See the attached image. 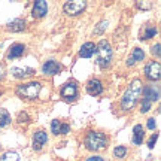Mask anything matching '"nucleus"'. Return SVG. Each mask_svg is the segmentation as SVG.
Returning <instances> with one entry per match:
<instances>
[{
    "mask_svg": "<svg viewBox=\"0 0 161 161\" xmlns=\"http://www.w3.org/2000/svg\"><path fill=\"white\" fill-rule=\"evenodd\" d=\"M142 88H143V84L140 79H134L130 84V86L127 88V91L124 92V96L121 98V108L124 110H131L136 103H137L139 97L142 94Z\"/></svg>",
    "mask_w": 161,
    "mask_h": 161,
    "instance_id": "1",
    "label": "nucleus"
},
{
    "mask_svg": "<svg viewBox=\"0 0 161 161\" xmlns=\"http://www.w3.org/2000/svg\"><path fill=\"white\" fill-rule=\"evenodd\" d=\"M96 61L102 69L110 66L112 61V46L108 40H100L96 45Z\"/></svg>",
    "mask_w": 161,
    "mask_h": 161,
    "instance_id": "2",
    "label": "nucleus"
},
{
    "mask_svg": "<svg viewBox=\"0 0 161 161\" xmlns=\"http://www.w3.org/2000/svg\"><path fill=\"white\" fill-rule=\"evenodd\" d=\"M84 143H85V148L88 151H102L108 146L109 139L100 131H88Z\"/></svg>",
    "mask_w": 161,
    "mask_h": 161,
    "instance_id": "3",
    "label": "nucleus"
},
{
    "mask_svg": "<svg viewBox=\"0 0 161 161\" xmlns=\"http://www.w3.org/2000/svg\"><path fill=\"white\" fill-rule=\"evenodd\" d=\"M40 90H42V84L37 80H31L27 84H21L17 86V96H19L21 98H29L33 100L39 96Z\"/></svg>",
    "mask_w": 161,
    "mask_h": 161,
    "instance_id": "4",
    "label": "nucleus"
},
{
    "mask_svg": "<svg viewBox=\"0 0 161 161\" xmlns=\"http://www.w3.org/2000/svg\"><path fill=\"white\" fill-rule=\"evenodd\" d=\"M86 2H80V0H75V2H66L63 6L64 14H67L69 17H76L85 11Z\"/></svg>",
    "mask_w": 161,
    "mask_h": 161,
    "instance_id": "5",
    "label": "nucleus"
},
{
    "mask_svg": "<svg viewBox=\"0 0 161 161\" xmlns=\"http://www.w3.org/2000/svg\"><path fill=\"white\" fill-rule=\"evenodd\" d=\"M61 97L64 100H75L78 97V86H76L75 80H70V82H66L63 86H61Z\"/></svg>",
    "mask_w": 161,
    "mask_h": 161,
    "instance_id": "6",
    "label": "nucleus"
},
{
    "mask_svg": "<svg viewBox=\"0 0 161 161\" xmlns=\"http://www.w3.org/2000/svg\"><path fill=\"white\" fill-rule=\"evenodd\" d=\"M161 73V66L158 61H149L145 66V76L148 80H158Z\"/></svg>",
    "mask_w": 161,
    "mask_h": 161,
    "instance_id": "7",
    "label": "nucleus"
},
{
    "mask_svg": "<svg viewBox=\"0 0 161 161\" xmlns=\"http://www.w3.org/2000/svg\"><path fill=\"white\" fill-rule=\"evenodd\" d=\"M142 92H143V98L148 100V102H157L160 98V86L158 85H146L142 88Z\"/></svg>",
    "mask_w": 161,
    "mask_h": 161,
    "instance_id": "8",
    "label": "nucleus"
},
{
    "mask_svg": "<svg viewBox=\"0 0 161 161\" xmlns=\"http://www.w3.org/2000/svg\"><path fill=\"white\" fill-rule=\"evenodd\" d=\"M48 12V3L45 0H37L33 5V9H31V15L35 18H43Z\"/></svg>",
    "mask_w": 161,
    "mask_h": 161,
    "instance_id": "9",
    "label": "nucleus"
},
{
    "mask_svg": "<svg viewBox=\"0 0 161 161\" xmlns=\"http://www.w3.org/2000/svg\"><path fill=\"white\" fill-rule=\"evenodd\" d=\"M46 142H48V134H46V131H43V130L36 131L35 136H33V149L40 151Z\"/></svg>",
    "mask_w": 161,
    "mask_h": 161,
    "instance_id": "10",
    "label": "nucleus"
},
{
    "mask_svg": "<svg viewBox=\"0 0 161 161\" xmlns=\"http://www.w3.org/2000/svg\"><path fill=\"white\" fill-rule=\"evenodd\" d=\"M11 73L15 76L17 79H25V78L33 76L36 72H35V69H31V67H12Z\"/></svg>",
    "mask_w": 161,
    "mask_h": 161,
    "instance_id": "11",
    "label": "nucleus"
},
{
    "mask_svg": "<svg viewBox=\"0 0 161 161\" xmlns=\"http://www.w3.org/2000/svg\"><path fill=\"white\" fill-rule=\"evenodd\" d=\"M60 70H61V66L57 61H54V60H49V61L43 63V66H42V72L45 75H57V73H60Z\"/></svg>",
    "mask_w": 161,
    "mask_h": 161,
    "instance_id": "12",
    "label": "nucleus"
},
{
    "mask_svg": "<svg viewBox=\"0 0 161 161\" xmlns=\"http://www.w3.org/2000/svg\"><path fill=\"white\" fill-rule=\"evenodd\" d=\"M86 92L90 96H98L103 92V85L98 79H91L88 84H86Z\"/></svg>",
    "mask_w": 161,
    "mask_h": 161,
    "instance_id": "13",
    "label": "nucleus"
},
{
    "mask_svg": "<svg viewBox=\"0 0 161 161\" xmlns=\"http://www.w3.org/2000/svg\"><path fill=\"white\" fill-rule=\"evenodd\" d=\"M94 54H96V43H92V42H86V43H84V45L80 46L79 57H82V58H91Z\"/></svg>",
    "mask_w": 161,
    "mask_h": 161,
    "instance_id": "14",
    "label": "nucleus"
},
{
    "mask_svg": "<svg viewBox=\"0 0 161 161\" xmlns=\"http://www.w3.org/2000/svg\"><path fill=\"white\" fill-rule=\"evenodd\" d=\"M24 51H25V46H24L23 43H15V45L11 46V49H9V52H8V55H6V57L9 58V60L19 58L24 54Z\"/></svg>",
    "mask_w": 161,
    "mask_h": 161,
    "instance_id": "15",
    "label": "nucleus"
},
{
    "mask_svg": "<svg viewBox=\"0 0 161 161\" xmlns=\"http://www.w3.org/2000/svg\"><path fill=\"white\" fill-rule=\"evenodd\" d=\"M143 58H145L143 49H140V48H134L133 52H131V57H128V60H127V66H134L137 61H142Z\"/></svg>",
    "mask_w": 161,
    "mask_h": 161,
    "instance_id": "16",
    "label": "nucleus"
},
{
    "mask_svg": "<svg viewBox=\"0 0 161 161\" xmlns=\"http://www.w3.org/2000/svg\"><path fill=\"white\" fill-rule=\"evenodd\" d=\"M6 29L9 30V31H14V33L23 31V30H25V21H24L23 18H17V19H14V21H11V23L8 24Z\"/></svg>",
    "mask_w": 161,
    "mask_h": 161,
    "instance_id": "17",
    "label": "nucleus"
},
{
    "mask_svg": "<svg viewBox=\"0 0 161 161\" xmlns=\"http://www.w3.org/2000/svg\"><path fill=\"white\" fill-rule=\"evenodd\" d=\"M145 137V130L143 127L137 124V125L133 127V143L134 145H142V140Z\"/></svg>",
    "mask_w": 161,
    "mask_h": 161,
    "instance_id": "18",
    "label": "nucleus"
},
{
    "mask_svg": "<svg viewBox=\"0 0 161 161\" xmlns=\"http://www.w3.org/2000/svg\"><path fill=\"white\" fill-rule=\"evenodd\" d=\"M157 35V29L154 27V25H145L143 30L140 31V39H143V40H148L151 39V37H154V36Z\"/></svg>",
    "mask_w": 161,
    "mask_h": 161,
    "instance_id": "19",
    "label": "nucleus"
},
{
    "mask_svg": "<svg viewBox=\"0 0 161 161\" xmlns=\"http://www.w3.org/2000/svg\"><path fill=\"white\" fill-rule=\"evenodd\" d=\"M11 124V115L6 109H0V128Z\"/></svg>",
    "mask_w": 161,
    "mask_h": 161,
    "instance_id": "20",
    "label": "nucleus"
},
{
    "mask_svg": "<svg viewBox=\"0 0 161 161\" xmlns=\"http://www.w3.org/2000/svg\"><path fill=\"white\" fill-rule=\"evenodd\" d=\"M0 161H19V155L15 151H6L5 154L0 157Z\"/></svg>",
    "mask_w": 161,
    "mask_h": 161,
    "instance_id": "21",
    "label": "nucleus"
},
{
    "mask_svg": "<svg viewBox=\"0 0 161 161\" xmlns=\"http://www.w3.org/2000/svg\"><path fill=\"white\" fill-rule=\"evenodd\" d=\"M108 24H109L108 21H100V23L97 24V27L94 29V35H102L104 30L108 29Z\"/></svg>",
    "mask_w": 161,
    "mask_h": 161,
    "instance_id": "22",
    "label": "nucleus"
},
{
    "mask_svg": "<svg viewBox=\"0 0 161 161\" xmlns=\"http://www.w3.org/2000/svg\"><path fill=\"white\" fill-rule=\"evenodd\" d=\"M114 154H115V157H118V158H124V157L127 155V148L125 146H116L115 151H114Z\"/></svg>",
    "mask_w": 161,
    "mask_h": 161,
    "instance_id": "23",
    "label": "nucleus"
},
{
    "mask_svg": "<svg viewBox=\"0 0 161 161\" xmlns=\"http://www.w3.org/2000/svg\"><path fill=\"white\" fill-rule=\"evenodd\" d=\"M60 127H61V122H60V121L58 119H54L51 122V130H52V133H54V134H60Z\"/></svg>",
    "mask_w": 161,
    "mask_h": 161,
    "instance_id": "24",
    "label": "nucleus"
},
{
    "mask_svg": "<svg viewBox=\"0 0 161 161\" xmlns=\"http://www.w3.org/2000/svg\"><path fill=\"white\" fill-rule=\"evenodd\" d=\"M136 6H137L139 9H142V11H148V9L152 8V2H137Z\"/></svg>",
    "mask_w": 161,
    "mask_h": 161,
    "instance_id": "25",
    "label": "nucleus"
},
{
    "mask_svg": "<svg viewBox=\"0 0 161 161\" xmlns=\"http://www.w3.org/2000/svg\"><path fill=\"white\" fill-rule=\"evenodd\" d=\"M151 106H152V103H151V102H148V100L142 98V104H140V112H142V114L148 112V110L151 109Z\"/></svg>",
    "mask_w": 161,
    "mask_h": 161,
    "instance_id": "26",
    "label": "nucleus"
},
{
    "mask_svg": "<svg viewBox=\"0 0 161 161\" xmlns=\"http://www.w3.org/2000/svg\"><path fill=\"white\" fill-rule=\"evenodd\" d=\"M160 48H161L160 43H155V45L151 48V54H152V55H155V57H160V54H161Z\"/></svg>",
    "mask_w": 161,
    "mask_h": 161,
    "instance_id": "27",
    "label": "nucleus"
},
{
    "mask_svg": "<svg viewBox=\"0 0 161 161\" xmlns=\"http://www.w3.org/2000/svg\"><path fill=\"white\" fill-rule=\"evenodd\" d=\"M157 139H158V133H155V134H152L151 136V139L148 140V148H154V145H155V142H157Z\"/></svg>",
    "mask_w": 161,
    "mask_h": 161,
    "instance_id": "28",
    "label": "nucleus"
},
{
    "mask_svg": "<svg viewBox=\"0 0 161 161\" xmlns=\"http://www.w3.org/2000/svg\"><path fill=\"white\" fill-rule=\"evenodd\" d=\"M29 121V116L25 112H19L18 114V122H27Z\"/></svg>",
    "mask_w": 161,
    "mask_h": 161,
    "instance_id": "29",
    "label": "nucleus"
},
{
    "mask_svg": "<svg viewBox=\"0 0 161 161\" xmlns=\"http://www.w3.org/2000/svg\"><path fill=\"white\" fill-rule=\"evenodd\" d=\"M69 131H70L69 124H61V127H60V134H67Z\"/></svg>",
    "mask_w": 161,
    "mask_h": 161,
    "instance_id": "30",
    "label": "nucleus"
},
{
    "mask_svg": "<svg viewBox=\"0 0 161 161\" xmlns=\"http://www.w3.org/2000/svg\"><path fill=\"white\" fill-rule=\"evenodd\" d=\"M155 125H157L155 119H154V118H149V119H148V128H149V130H154Z\"/></svg>",
    "mask_w": 161,
    "mask_h": 161,
    "instance_id": "31",
    "label": "nucleus"
},
{
    "mask_svg": "<svg viewBox=\"0 0 161 161\" xmlns=\"http://www.w3.org/2000/svg\"><path fill=\"white\" fill-rule=\"evenodd\" d=\"M5 75H6V67L3 63H0V80L5 78Z\"/></svg>",
    "mask_w": 161,
    "mask_h": 161,
    "instance_id": "32",
    "label": "nucleus"
},
{
    "mask_svg": "<svg viewBox=\"0 0 161 161\" xmlns=\"http://www.w3.org/2000/svg\"><path fill=\"white\" fill-rule=\"evenodd\" d=\"M86 161H104V160H103V157H100V155H92V157H90Z\"/></svg>",
    "mask_w": 161,
    "mask_h": 161,
    "instance_id": "33",
    "label": "nucleus"
},
{
    "mask_svg": "<svg viewBox=\"0 0 161 161\" xmlns=\"http://www.w3.org/2000/svg\"><path fill=\"white\" fill-rule=\"evenodd\" d=\"M0 96H2V91H0Z\"/></svg>",
    "mask_w": 161,
    "mask_h": 161,
    "instance_id": "34",
    "label": "nucleus"
}]
</instances>
